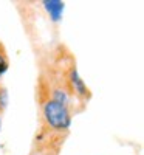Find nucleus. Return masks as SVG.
Wrapping results in <instances>:
<instances>
[{
    "mask_svg": "<svg viewBox=\"0 0 144 155\" xmlns=\"http://www.w3.org/2000/svg\"><path fill=\"white\" fill-rule=\"evenodd\" d=\"M37 99H39V110H41V130L57 137H67L70 132L74 113L61 102L51 99L47 90L39 82H37Z\"/></svg>",
    "mask_w": 144,
    "mask_h": 155,
    "instance_id": "f257e3e1",
    "label": "nucleus"
},
{
    "mask_svg": "<svg viewBox=\"0 0 144 155\" xmlns=\"http://www.w3.org/2000/svg\"><path fill=\"white\" fill-rule=\"evenodd\" d=\"M65 81H67L68 90L73 95V98L79 102L82 107H85L88 104V101L91 99V90L88 88V85L81 78L79 71H77V67H76V62L73 59L70 61L68 65L65 67Z\"/></svg>",
    "mask_w": 144,
    "mask_h": 155,
    "instance_id": "f03ea898",
    "label": "nucleus"
},
{
    "mask_svg": "<svg viewBox=\"0 0 144 155\" xmlns=\"http://www.w3.org/2000/svg\"><path fill=\"white\" fill-rule=\"evenodd\" d=\"M65 141V137L51 135L41 130L36 135L34 146L30 155H59V150Z\"/></svg>",
    "mask_w": 144,
    "mask_h": 155,
    "instance_id": "7ed1b4c3",
    "label": "nucleus"
},
{
    "mask_svg": "<svg viewBox=\"0 0 144 155\" xmlns=\"http://www.w3.org/2000/svg\"><path fill=\"white\" fill-rule=\"evenodd\" d=\"M44 9L47 11V14L50 16V19L53 22H61L62 16H64V9H65V3L61 0H44L42 2Z\"/></svg>",
    "mask_w": 144,
    "mask_h": 155,
    "instance_id": "20e7f679",
    "label": "nucleus"
},
{
    "mask_svg": "<svg viewBox=\"0 0 144 155\" xmlns=\"http://www.w3.org/2000/svg\"><path fill=\"white\" fill-rule=\"evenodd\" d=\"M9 68V58H8V53H6V48L3 45V42L0 41V79L2 76L8 71Z\"/></svg>",
    "mask_w": 144,
    "mask_h": 155,
    "instance_id": "39448f33",
    "label": "nucleus"
},
{
    "mask_svg": "<svg viewBox=\"0 0 144 155\" xmlns=\"http://www.w3.org/2000/svg\"><path fill=\"white\" fill-rule=\"evenodd\" d=\"M6 104H8V93H6L5 87L0 84V113H3Z\"/></svg>",
    "mask_w": 144,
    "mask_h": 155,
    "instance_id": "423d86ee",
    "label": "nucleus"
},
{
    "mask_svg": "<svg viewBox=\"0 0 144 155\" xmlns=\"http://www.w3.org/2000/svg\"><path fill=\"white\" fill-rule=\"evenodd\" d=\"M0 129H2V113H0Z\"/></svg>",
    "mask_w": 144,
    "mask_h": 155,
    "instance_id": "0eeeda50",
    "label": "nucleus"
}]
</instances>
